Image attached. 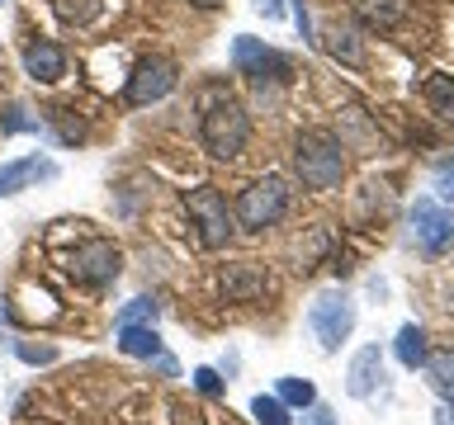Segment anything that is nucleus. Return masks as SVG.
I'll return each mask as SVG.
<instances>
[{
	"label": "nucleus",
	"mask_w": 454,
	"mask_h": 425,
	"mask_svg": "<svg viewBox=\"0 0 454 425\" xmlns=\"http://www.w3.org/2000/svg\"><path fill=\"white\" fill-rule=\"evenodd\" d=\"M326 48H332V57H340V62H350V66L364 57L360 38H355V28H332V34H326Z\"/></svg>",
	"instance_id": "nucleus-19"
},
{
	"label": "nucleus",
	"mask_w": 454,
	"mask_h": 425,
	"mask_svg": "<svg viewBox=\"0 0 454 425\" xmlns=\"http://www.w3.org/2000/svg\"><path fill=\"white\" fill-rule=\"evenodd\" d=\"M251 416H255V425H289V406H284L279 397H255Z\"/></svg>",
	"instance_id": "nucleus-20"
},
{
	"label": "nucleus",
	"mask_w": 454,
	"mask_h": 425,
	"mask_svg": "<svg viewBox=\"0 0 454 425\" xmlns=\"http://www.w3.org/2000/svg\"><path fill=\"white\" fill-rule=\"evenodd\" d=\"M426 104H431V113H440V119H454V76H431L426 81Z\"/></svg>",
	"instance_id": "nucleus-17"
},
{
	"label": "nucleus",
	"mask_w": 454,
	"mask_h": 425,
	"mask_svg": "<svg viewBox=\"0 0 454 425\" xmlns=\"http://www.w3.org/2000/svg\"><path fill=\"white\" fill-rule=\"evenodd\" d=\"M294 24H298V34H303V38H312V24H308V5H303V0H294Z\"/></svg>",
	"instance_id": "nucleus-27"
},
{
	"label": "nucleus",
	"mask_w": 454,
	"mask_h": 425,
	"mask_svg": "<svg viewBox=\"0 0 454 425\" xmlns=\"http://www.w3.org/2000/svg\"><path fill=\"white\" fill-rule=\"evenodd\" d=\"M232 66L241 71L247 81H255V85H279L284 76H289V57L284 52H275V48H265L261 38H251V34H237V42H232Z\"/></svg>",
	"instance_id": "nucleus-6"
},
{
	"label": "nucleus",
	"mask_w": 454,
	"mask_h": 425,
	"mask_svg": "<svg viewBox=\"0 0 454 425\" xmlns=\"http://www.w3.org/2000/svg\"><path fill=\"white\" fill-rule=\"evenodd\" d=\"M194 388L204 392V397H223V378H218V368H194Z\"/></svg>",
	"instance_id": "nucleus-24"
},
{
	"label": "nucleus",
	"mask_w": 454,
	"mask_h": 425,
	"mask_svg": "<svg viewBox=\"0 0 454 425\" xmlns=\"http://www.w3.org/2000/svg\"><path fill=\"white\" fill-rule=\"evenodd\" d=\"M411 236H417V246L426 255H440L454 246V212L431 204V198H417L411 204Z\"/></svg>",
	"instance_id": "nucleus-9"
},
{
	"label": "nucleus",
	"mask_w": 454,
	"mask_h": 425,
	"mask_svg": "<svg viewBox=\"0 0 454 425\" xmlns=\"http://www.w3.org/2000/svg\"><path fill=\"white\" fill-rule=\"evenodd\" d=\"M14 354H20L24 364H52L57 359L52 345H28V340H14Z\"/></svg>",
	"instance_id": "nucleus-22"
},
{
	"label": "nucleus",
	"mask_w": 454,
	"mask_h": 425,
	"mask_svg": "<svg viewBox=\"0 0 454 425\" xmlns=\"http://www.w3.org/2000/svg\"><path fill=\"white\" fill-rule=\"evenodd\" d=\"M247 137H251L247 109H241L232 95H223V99L204 95V119H199V142H204V151L218 156V161H232V156H241V147H247Z\"/></svg>",
	"instance_id": "nucleus-2"
},
{
	"label": "nucleus",
	"mask_w": 454,
	"mask_h": 425,
	"mask_svg": "<svg viewBox=\"0 0 454 425\" xmlns=\"http://www.w3.org/2000/svg\"><path fill=\"white\" fill-rule=\"evenodd\" d=\"M393 350H397V364H403V368H421V359H426V350H431V345H426V331H421V326L407 321L403 331H397Z\"/></svg>",
	"instance_id": "nucleus-16"
},
{
	"label": "nucleus",
	"mask_w": 454,
	"mask_h": 425,
	"mask_svg": "<svg viewBox=\"0 0 454 425\" xmlns=\"http://www.w3.org/2000/svg\"><path fill=\"white\" fill-rule=\"evenodd\" d=\"M184 208H190V218L199 227V241H204L208 251H223L227 246V236H232V208H227V198L213 189V184H199V189L184 194Z\"/></svg>",
	"instance_id": "nucleus-5"
},
{
	"label": "nucleus",
	"mask_w": 454,
	"mask_h": 425,
	"mask_svg": "<svg viewBox=\"0 0 454 425\" xmlns=\"http://www.w3.org/2000/svg\"><path fill=\"white\" fill-rule=\"evenodd\" d=\"M308 326H312V336H317V345L326 354H336L340 340L355 331V303H350V293H340V289L317 293V298H312V307H308Z\"/></svg>",
	"instance_id": "nucleus-4"
},
{
	"label": "nucleus",
	"mask_w": 454,
	"mask_h": 425,
	"mask_svg": "<svg viewBox=\"0 0 454 425\" xmlns=\"http://www.w3.org/2000/svg\"><path fill=\"white\" fill-rule=\"evenodd\" d=\"M57 175V161H48V156H20V161H5L0 166V198L20 194L28 189V184L38 180H52Z\"/></svg>",
	"instance_id": "nucleus-10"
},
{
	"label": "nucleus",
	"mask_w": 454,
	"mask_h": 425,
	"mask_svg": "<svg viewBox=\"0 0 454 425\" xmlns=\"http://www.w3.org/2000/svg\"><path fill=\"white\" fill-rule=\"evenodd\" d=\"M190 5H199V10H218L223 0H190Z\"/></svg>",
	"instance_id": "nucleus-30"
},
{
	"label": "nucleus",
	"mask_w": 454,
	"mask_h": 425,
	"mask_svg": "<svg viewBox=\"0 0 454 425\" xmlns=\"http://www.w3.org/2000/svg\"><path fill=\"white\" fill-rule=\"evenodd\" d=\"M180 81V66L170 62V57H142V62L133 66V76H128V104L142 109V104H156V99H166L170 90H176Z\"/></svg>",
	"instance_id": "nucleus-7"
},
{
	"label": "nucleus",
	"mask_w": 454,
	"mask_h": 425,
	"mask_svg": "<svg viewBox=\"0 0 454 425\" xmlns=\"http://www.w3.org/2000/svg\"><path fill=\"white\" fill-rule=\"evenodd\" d=\"M255 5H261V10L270 14V19H279V14H284V5H279V0H255Z\"/></svg>",
	"instance_id": "nucleus-29"
},
{
	"label": "nucleus",
	"mask_w": 454,
	"mask_h": 425,
	"mask_svg": "<svg viewBox=\"0 0 454 425\" xmlns=\"http://www.w3.org/2000/svg\"><path fill=\"white\" fill-rule=\"evenodd\" d=\"M71 274L81 283H90V289H105V283H114L123 274V251L105 236L85 241V246H76V255H71Z\"/></svg>",
	"instance_id": "nucleus-8"
},
{
	"label": "nucleus",
	"mask_w": 454,
	"mask_h": 425,
	"mask_svg": "<svg viewBox=\"0 0 454 425\" xmlns=\"http://www.w3.org/2000/svg\"><path fill=\"white\" fill-rule=\"evenodd\" d=\"M119 350L133 354V359H156L161 336H156V326H119Z\"/></svg>",
	"instance_id": "nucleus-14"
},
{
	"label": "nucleus",
	"mask_w": 454,
	"mask_h": 425,
	"mask_svg": "<svg viewBox=\"0 0 454 425\" xmlns=\"http://www.w3.org/2000/svg\"><path fill=\"white\" fill-rule=\"evenodd\" d=\"M303 425H340V421L332 416V406L312 402V406H308V416H303Z\"/></svg>",
	"instance_id": "nucleus-25"
},
{
	"label": "nucleus",
	"mask_w": 454,
	"mask_h": 425,
	"mask_svg": "<svg viewBox=\"0 0 454 425\" xmlns=\"http://www.w3.org/2000/svg\"><path fill=\"white\" fill-rule=\"evenodd\" d=\"M426 382L440 392V397H454V350H426Z\"/></svg>",
	"instance_id": "nucleus-15"
},
{
	"label": "nucleus",
	"mask_w": 454,
	"mask_h": 425,
	"mask_svg": "<svg viewBox=\"0 0 454 425\" xmlns=\"http://www.w3.org/2000/svg\"><path fill=\"white\" fill-rule=\"evenodd\" d=\"M24 71H28L38 85H52V81L67 76V52L57 48V42L38 38V42H28V48H24Z\"/></svg>",
	"instance_id": "nucleus-11"
},
{
	"label": "nucleus",
	"mask_w": 454,
	"mask_h": 425,
	"mask_svg": "<svg viewBox=\"0 0 454 425\" xmlns=\"http://www.w3.org/2000/svg\"><path fill=\"white\" fill-rule=\"evenodd\" d=\"M379 378H383V350L379 345H364L350 359V368H346V392L350 397H369V392L379 388Z\"/></svg>",
	"instance_id": "nucleus-12"
},
{
	"label": "nucleus",
	"mask_w": 454,
	"mask_h": 425,
	"mask_svg": "<svg viewBox=\"0 0 454 425\" xmlns=\"http://www.w3.org/2000/svg\"><path fill=\"white\" fill-rule=\"evenodd\" d=\"M284 212H289V184L279 175H265V180H251L247 189H241L232 218L247 227V232H265V227H275Z\"/></svg>",
	"instance_id": "nucleus-3"
},
{
	"label": "nucleus",
	"mask_w": 454,
	"mask_h": 425,
	"mask_svg": "<svg viewBox=\"0 0 454 425\" xmlns=\"http://www.w3.org/2000/svg\"><path fill=\"white\" fill-rule=\"evenodd\" d=\"M275 397H279V402L284 406H312V402H317V388H312V382L308 378H279V388H275Z\"/></svg>",
	"instance_id": "nucleus-18"
},
{
	"label": "nucleus",
	"mask_w": 454,
	"mask_h": 425,
	"mask_svg": "<svg viewBox=\"0 0 454 425\" xmlns=\"http://www.w3.org/2000/svg\"><path fill=\"white\" fill-rule=\"evenodd\" d=\"M294 175L303 180V189H336L346 180V147L336 133L308 128L294 142Z\"/></svg>",
	"instance_id": "nucleus-1"
},
{
	"label": "nucleus",
	"mask_w": 454,
	"mask_h": 425,
	"mask_svg": "<svg viewBox=\"0 0 454 425\" xmlns=\"http://www.w3.org/2000/svg\"><path fill=\"white\" fill-rule=\"evenodd\" d=\"M0 128H5V133H28V128H38V119H28L20 104H10L5 113H0Z\"/></svg>",
	"instance_id": "nucleus-23"
},
{
	"label": "nucleus",
	"mask_w": 454,
	"mask_h": 425,
	"mask_svg": "<svg viewBox=\"0 0 454 425\" xmlns=\"http://www.w3.org/2000/svg\"><path fill=\"white\" fill-rule=\"evenodd\" d=\"M435 425H454V402H445V406L435 411Z\"/></svg>",
	"instance_id": "nucleus-28"
},
{
	"label": "nucleus",
	"mask_w": 454,
	"mask_h": 425,
	"mask_svg": "<svg viewBox=\"0 0 454 425\" xmlns=\"http://www.w3.org/2000/svg\"><path fill=\"white\" fill-rule=\"evenodd\" d=\"M223 293L232 298V303H251L255 293H265V274L261 265H232L223 274Z\"/></svg>",
	"instance_id": "nucleus-13"
},
{
	"label": "nucleus",
	"mask_w": 454,
	"mask_h": 425,
	"mask_svg": "<svg viewBox=\"0 0 454 425\" xmlns=\"http://www.w3.org/2000/svg\"><path fill=\"white\" fill-rule=\"evenodd\" d=\"M435 189H440V198H450V204H454V166L435 170Z\"/></svg>",
	"instance_id": "nucleus-26"
},
{
	"label": "nucleus",
	"mask_w": 454,
	"mask_h": 425,
	"mask_svg": "<svg viewBox=\"0 0 454 425\" xmlns=\"http://www.w3.org/2000/svg\"><path fill=\"white\" fill-rule=\"evenodd\" d=\"M152 317H156V303H152V298H133V303H123L119 326H142V321H152Z\"/></svg>",
	"instance_id": "nucleus-21"
}]
</instances>
